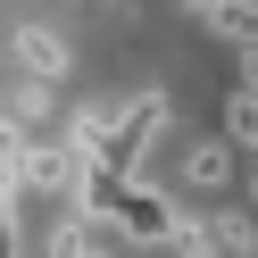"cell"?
Segmentation results:
<instances>
[{
    "mask_svg": "<svg viewBox=\"0 0 258 258\" xmlns=\"http://www.w3.org/2000/svg\"><path fill=\"white\" fill-rule=\"evenodd\" d=\"M225 150L258 158V92L250 84H233V100H225Z\"/></svg>",
    "mask_w": 258,
    "mask_h": 258,
    "instance_id": "obj_7",
    "label": "cell"
},
{
    "mask_svg": "<svg viewBox=\"0 0 258 258\" xmlns=\"http://www.w3.org/2000/svg\"><path fill=\"white\" fill-rule=\"evenodd\" d=\"M42 258H108V225H92V217H58L50 233H42Z\"/></svg>",
    "mask_w": 258,
    "mask_h": 258,
    "instance_id": "obj_4",
    "label": "cell"
},
{
    "mask_svg": "<svg viewBox=\"0 0 258 258\" xmlns=\"http://www.w3.org/2000/svg\"><path fill=\"white\" fill-rule=\"evenodd\" d=\"M208 25H217V34L233 42V50H258V0H225V9H217Z\"/></svg>",
    "mask_w": 258,
    "mask_h": 258,
    "instance_id": "obj_9",
    "label": "cell"
},
{
    "mask_svg": "<svg viewBox=\"0 0 258 258\" xmlns=\"http://www.w3.org/2000/svg\"><path fill=\"white\" fill-rule=\"evenodd\" d=\"M217 9H225V0H183V17H200V25L217 17Z\"/></svg>",
    "mask_w": 258,
    "mask_h": 258,
    "instance_id": "obj_10",
    "label": "cell"
},
{
    "mask_svg": "<svg viewBox=\"0 0 258 258\" xmlns=\"http://www.w3.org/2000/svg\"><path fill=\"white\" fill-rule=\"evenodd\" d=\"M250 217H258V158H250Z\"/></svg>",
    "mask_w": 258,
    "mask_h": 258,
    "instance_id": "obj_11",
    "label": "cell"
},
{
    "mask_svg": "<svg viewBox=\"0 0 258 258\" xmlns=\"http://www.w3.org/2000/svg\"><path fill=\"white\" fill-rule=\"evenodd\" d=\"M183 183H191V191H225V183H233V150H225V134H217V142H191Z\"/></svg>",
    "mask_w": 258,
    "mask_h": 258,
    "instance_id": "obj_6",
    "label": "cell"
},
{
    "mask_svg": "<svg viewBox=\"0 0 258 258\" xmlns=\"http://www.w3.org/2000/svg\"><path fill=\"white\" fill-rule=\"evenodd\" d=\"M75 175H84V167H75V158L58 150V142H25V167H17V200H25V191H34V200H67V191H75Z\"/></svg>",
    "mask_w": 258,
    "mask_h": 258,
    "instance_id": "obj_2",
    "label": "cell"
},
{
    "mask_svg": "<svg viewBox=\"0 0 258 258\" xmlns=\"http://www.w3.org/2000/svg\"><path fill=\"white\" fill-rule=\"evenodd\" d=\"M208 241H217V258H258V217L250 208H217V217H200Z\"/></svg>",
    "mask_w": 258,
    "mask_h": 258,
    "instance_id": "obj_5",
    "label": "cell"
},
{
    "mask_svg": "<svg viewBox=\"0 0 258 258\" xmlns=\"http://www.w3.org/2000/svg\"><path fill=\"white\" fill-rule=\"evenodd\" d=\"M50 108H58V100H50V84H34V75H25V84L9 92V108H0V117H9V125H25V134H34V125L50 117Z\"/></svg>",
    "mask_w": 258,
    "mask_h": 258,
    "instance_id": "obj_8",
    "label": "cell"
},
{
    "mask_svg": "<svg viewBox=\"0 0 258 258\" xmlns=\"http://www.w3.org/2000/svg\"><path fill=\"white\" fill-rule=\"evenodd\" d=\"M9 50H17V67L34 75V84H58V75H67V42H58L50 25H17Z\"/></svg>",
    "mask_w": 258,
    "mask_h": 258,
    "instance_id": "obj_3",
    "label": "cell"
},
{
    "mask_svg": "<svg viewBox=\"0 0 258 258\" xmlns=\"http://www.w3.org/2000/svg\"><path fill=\"white\" fill-rule=\"evenodd\" d=\"M167 117L175 108L158 100V92H134V100H108V125H100V158L92 167L117 175V183H142L158 158V142H167Z\"/></svg>",
    "mask_w": 258,
    "mask_h": 258,
    "instance_id": "obj_1",
    "label": "cell"
}]
</instances>
